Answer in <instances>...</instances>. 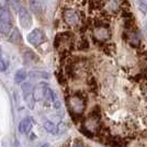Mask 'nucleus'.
I'll return each instance as SVG.
<instances>
[{
    "label": "nucleus",
    "instance_id": "nucleus-1",
    "mask_svg": "<svg viewBox=\"0 0 147 147\" xmlns=\"http://www.w3.org/2000/svg\"><path fill=\"white\" fill-rule=\"evenodd\" d=\"M84 12L80 9L64 8L61 9V20L69 28L80 26L84 21Z\"/></svg>",
    "mask_w": 147,
    "mask_h": 147
},
{
    "label": "nucleus",
    "instance_id": "nucleus-2",
    "mask_svg": "<svg viewBox=\"0 0 147 147\" xmlns=\"http://www.w3.org/2000/svg\"><path fill=\"white\" fill-rule=\"evenodd\" d=\"M12 18L8 10L0 12V33L3 35H9L12 30Z\"/></svg>",
    "mask_w": 147,
    "mask_h": 147
},
{
    "label": "nucleus",
    "instance_id": "nucleus-3",
    "mask_svg": "<svg viewBox=\"0 0 147 147\" xmlns=\"http://www.w3.org/2000/svg\"><path fill=\"white\" fill-rule=\"evenodd\" d=\"M68 105H69V109L71 111H74L75 113H81L84 110V107H85V100L82 98V96L79 93H76L75 96H73L71 98H69L68 100Z\"/></svg>",
    "mask_w": 147,
    "mask_h": 147
},
{
    "label": "nucleus",
    "instance_id": "nucleus-4",
    "mask_svg": "<svg viewBox=\"0 0 147 147\" xmlns=\"http://www.w3.org/2000/svg\"><path fill=\"white\" fill-rule=\"evenodd\" d=\"M28 42L32 45H41L45 41V34L41 29H34L28 34Z\"/></svg>",
    "mask_w": 147,
    "mask_h": 147
},
{
    "label": "nucleus",
    "instance_id": "nucleus-5",
    "mask_svg": "<svg viewBox=\"0 0 147 147\" xmlns=\"http://www.w3.org/2000/svg\"><path fill=\"white\" fill-rule=\"evenodd\" d=\"M19 22L23 29H29L32 25V17L30 12L23 7H20L19 9Z\"/></svg>",
    "mask_w": 147,
    "mask_h": 147
},
{
    "label": "nucleus",
    "instance_id": "nucleus-6",
    "mask_svg": "<svg viewBox=\"0 0 147 147\" xmlns=\"http://www.w3.org/2000/svg\"><path fill=\"white\" fill-rule=\"evenodd\" d=\"M30 9L36 14H42L46 10V5L44 0H29Z\"/></svg>",
    "mask_w": 147,
    "mask_h": 147
},
{
    "label": "nucleus",
    "instance_id": "nucleus-7",
    "mask_svg": "<svg viewBox=\"0 0 147 147\" xmlns=\"http://www.w3.org/2000/svg\"><path fill=\"white\" fill-rule=\"evenodd\" d=\"M49 87L46 84H40L38 86L34 89L33 91V94H34V98L35 100H45L46 99V96H47V92H49Z\"/></svg>",
    "mask_w": 147,
    "mask_h": 147
},
{
    "label": "nucleus",
    "instance_id": "nucleus-8",
    "mask_svg": "<svg viewBox=\"0 0 147 147\" xmlns=\"http://www.w3.org/2000/svg\"><path fill=\"white\" fill-rule=\"evenodd\" d=\"M33 124H34V122H33L32 117H25L19 124V131L23 134H28L33 127Z\"/></svg>",
    "mask_w": 147,
    "mask_h": 147
},
{
    "label": "nucleus",
    "instance_id": "nucleus-9",
    "mask_svg": "<svg viewBox=\"0 0 147 147\" xmlns=\"http://www.w3.org/2000/svg\"><path fill=\"white\" fill-rule=\"evenodd\" d=\"M26 77H28V73L25 71L24 69H19L18 71L16 73V75H14V81L17 84H21V82H23L26 79Z\"/></svg>",
    "mask_w": 147,
    "mask_h": 147
},
{
    "label": "nucleus",
    "instance_id": "nucleus-10",
    "mask_svg": "<svg viewBox=\"0 0 147 147\" xmlns=\"http://www.w3.org/2000/svg\"><path fill=\"white\" fill-rule=\"evenodd\" d=\"M10 41L14 44H19L22 41V37H21V34L18 29H13L12 33L10 34Z\"/></svg>",
    "mask_w": 147,
    "mask_h": 147
},
{
    "label": "nucleus",
    "instance_id": "nucleus-11",
    "mask_svg": "<svg viewBox=\"0 0 147 147\" xmlns=\"http://www.w3.org/2000/svg\"><path fill=\"white\" fill-rule=\"evenodd\" d=\"M43 126H44V129L47 131V132H49V133H53V134L57 133L58 126H56L55 124H54L53 122H51V121H45L43 124Z\"/></svg>",
    "mask_w": 147,
    "mask_h": 147
},
{
    "label": "nucleus",
    "instance_id": "nucleus-12",
    "mask_svg": "<svg viewBox=\"0 0 147 147\" xmlns=\"http://www.w3.org/2000/svg\"><path fill=\"white\" fill-rule=\"evenodd\" d=\"M137 6L143 13L147 12V0H137Z\"/></svg>",
    "mask_w": 147,
    "mask_h": 147
},
{
    "label": "nucleus",
    "instance_id": "nucleus-13",
    "mask_svg": "<svg viewBox=\"0 0 147 147\" xmlns=\"http://www.w3.org/2000/svg\"><path fill=\"white\" fill-rule=\"evenodd\" d=\"M6 69H7L6 61H3V59H1V57H0V71H5Z\"/></svg>",
    "mask_w": 147,
    "mask_h": 147
},
{
    "label": "nucleus",
    "instance_id": "nucleus-14",
    "mask_svg": "<svg viewBox=\"0 0 147 147\" xmlns=\"http://www.w3.org/2000/svg\"><path fill=\"white\" fill-rule=\"evenodd\" d=\"M73 147H85V146H84L82 141H80V140H76V141L74 142Z\"/></svg>",
    "mask_w": 147,
    "mask_h": 147
},
{
    "label": "nucleus",
    "instance_id": "nucleus-15",
    "mask_svg": "<svg viewBox=\"0 0 147 147\" xmlns=\"http://www.w3.org/2000/svg\"><path fill=\"white\" fill-rule=\"evenodd\" d=\"M9 0H0V9H5L8 6Z\"/></svg>",
    "mask_w": 147,
    "mask_h": 147
}]
</instances>
